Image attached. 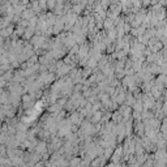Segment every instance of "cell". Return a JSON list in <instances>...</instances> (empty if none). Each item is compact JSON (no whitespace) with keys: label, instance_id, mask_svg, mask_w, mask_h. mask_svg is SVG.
Segmentation results:
<instances>
[{"label":"cell","instance_id":"obj_1","mask_svg":"<svg viewBox=\"0 0 167 167\" xmlns=\"http://www.w3.org/2000/svg\"><path fill=\"white\" fill-rule=\"evenodd\" d=\"M101 119H102V112H101V111L93 112V116H91V119H90V123H91V124H99Z\"/></svg>","mask_w":167,"mask_h":167},{"label":"cell","instance_id":"obj_2","mask_svg":"<svg viewBox=\"0 0 167 167\" xmlns=\"http://www.w3.org/2000/svg\"><path fill=\"white\" fill-rule=\"evenodd\" d=\"M81 158H77V157H74L73 158V159L71 161V163H69V165H71V167H78V166H80L81 165Z\"/></svg>","mask_w":167,"mask_h":167}]
</instances>
